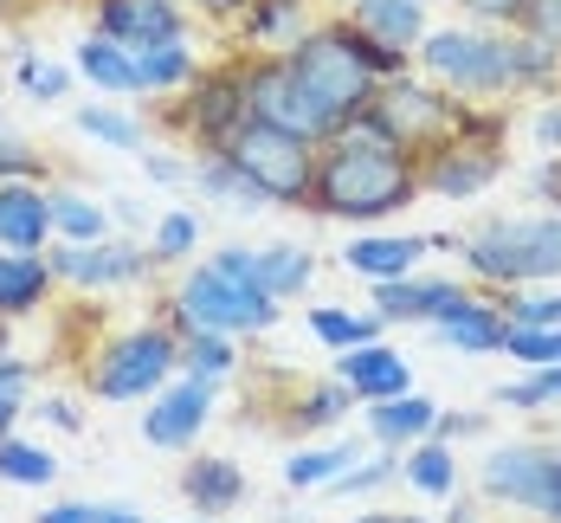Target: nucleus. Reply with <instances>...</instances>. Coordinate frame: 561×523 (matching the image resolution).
I'll use <instances>...</instances> for the list:
<instances>
[{"label": "nucleus", "mask_w": 561, "mask_h": 523, "mask_svg": "<svg viewBox=\"0 0 561 523\" xmlns=\"http://www.w3.org/2000/svg\"><path fill=\"white\" fill-rule=\"evenodd\" d=\"M201 71H207V58L194 53V39L136 46V78H142V98H149V104H169V98H181Z\"/></svg>", "instance_id": "bb28decb"}, {"label": "nucleus", "mask_w": 561, "mask_h": 523, "mask_svg": "<svg viewBox=\"0 0 561 523\" xmlns=\"http://www.w3.org/2000/svg\"><path fill=\"white\" fill-rule=\"evenodd\" d=\"M39 0H0V26H13V20H26Z\"/></svg>", "instance_id": "bf43d9fd"}, {"label": "nucleus", "mask_w": 561, "mask_h": 523, "mask_svg": "<svg viewBox=\"0 0 561 523\" xmlns=\"http://www.w3.org/2000/svg\"><path fill=\"white\" fill-rule=\"evenodd\" d=\"M458 265L484 291L561 285V214H497L458 232Z\"/></svg>", "instance_id": "7ed1b4c3"}, {"label": "nucleus", "mask_w": 561, "mask_h": 523, "mask_svg": "<svg viewBox=\"0 0 561 523\" xmlns=\"http://www.w3.org/2000/svg\"><path fill=\"white\" fill-rule=\"evenodd\" d=\"M232 368H239V337H220V330H194V337H181V375L226 382Z\"/></svg>", "instance_id": "ea45409f"}, {"label": "nucleus", "mask_w": 561, "mask_h": 523, "mask_svg": "<svg viewBox=\"0 0 561 523\" xmlns=\"http://www.w3.org/2000/svg\"><path fill=\"white\" fill-rule=\"evenodd\" d=\"M33 523H98V504H84V498H53Z\"/></svg>", "instance_id": "5fc2aeb1"}, {"label": "nucleus", "mask_w": 561, "mask_h": 523, "mask_svg": "<svg viewBox=\"0 0 561 523\" xmlns=\"http://www.w3.org/2000/svg\"><path fill=\"white\" fill-rule=\"evenodd\" d=\"M478 491L491 504L529 511L536 523H549L561 511V440H510L491 446L478 465Z\"/></svg>", "instance_id": "1a4fd4ad"}, {"label": "nucleus", "mask_w": 561, "mask_h": 523, "mask_svg": "<svg viewBox=\"0 0 561 523\" xmlns=\"http://www.w3.org/2000/svg\"><path fill=\"white\" fill-rule=\"evenodd\" d=\"M142 169H149V181H162V187H187V181H194V162H174V156H162V149H149Z\"/></svg>", "instance_id": "603ef678"}, {"label": "nucleus", "mask_w": 561, "mask_h": 523, "mask_svg": "<svg viewBox=\"0 0 561 523\" xmlns=\"http://www.w3.org/2000/svg\"><path fill=\"white\" fill-rule=\"evenodd\" d=\"M439 523H478V518H471V504L458 498V504H451V511H446V518H439Z\"/></svg>", "instance_id": "052dcab7"}, {"label": "nucleus", "mask_w": 561, "mask_h": 523, "mask_svg": "<svg viewBox=\"0 0 561 523\" xmlns=\"http://www.w3.org/2000/svg\"><path fill=\"white\" fill-rule=\"evenodd\" d=\"M71 123L84 129V136H98V143H111V149H149V129H142V116L116 111V104H78Z\"/></svg>", "instance_id": "58836bf2"}, {"label": "nucleus", "mask_w": 561, "mask_h": 523, "mask_svg": "<svg viewBox=\"0 0 561 523\" xmlns=\"http://www.w3.org/2000/svg\"><path fill=\"white\" fill-rule=\"evenodd\" d=\"M239 65H245V111L259 116V123L290 129V136H304V143H330L342 129V116L323 111V104L304 91V78L284 65V53H239Z\"/></svg>", "instance_id": "9b49d317"}, {"label": "nucleus", "mask_w": 561, "mask_h": 523, "mask_svg": "<svg viewBox=\"0 0 561 523\" xmlns=\"http://www.w3.org/2000/svg\"><path fill=\"white\" fill-rule=\"evenodd\" d=\"M111 207H98L91 194H78V187H53V239H71V246H98V239H111Z\"/></svg>", "instance_id": "473e14b6"}, {"label": "nucleus", "mask_w": 561, "mask_h": 523, "mask_svg": "<svg viewBox=\"0 0 561 523\" xmlns=\"http://www.w3.org/2000/svg\"><path fill=\"white\" fill-rule=\"evenodd\" d=\"M162 123L187 143V156H214V149H226V143L252 123V111H245V65H239V53L226 46V58H214V65H207L181 98H169V104H162Z\"/></svg>", "instance_id": "0eeeda50"}, {"label": "nucleus", "mask_w": 561, "mask_h": 523, "mask_svg": "<svg viewBox=\"0 0 561 523\" xmlns=\"http://www.w3.org/2000/svg\"><path fill=\"white\" fill-rule=\"evenodd\" d=\"M433 252L426 232H381V227H362L348 246H342V272L368 278V285H388V278H407L420 272V259Z\"/></svg>", "instance_id": "aec40b11"}, {"label": "nucleus", "mask_w": 561, "mask_h": 523, "mask_svg": "<svg viewBox=\"0 0 561 523\" xmlns=\"http://www.w3.org/2000/svg\"><path fill=\"white\" fill-rule=\"evenodd\" d=\"M0 181H53V162L33 143H20L13 129H0Z\"/></svg>", "instance_id": "a18cd8bd"}, {"label": "nucleus", "mask_w": 561, "mask_h": 523, "mask_svg": "<svg viewBox=\"0 0 561 523\" xmlns=\"http://www.w3.org/2000/svg\"><path fill=\"white\" fill-rule=\"evenodd\" d=\"M317 20H323L317 0H252L239 13V26L226 33V46L232 53H290Z\"/></svg>", "instance_id": "a211bd4d"}, {"label": "nucleus", "mask_w": 561, "mask_h": 523, "mask_svg": "<svg viewBox=\"0 0 561 523\" xmlns=\"http://www.w3.org/2000/svg\"><path fill=\"white\" fill-rule=\"evenodd\" d=\"M400 523H439V518H400Z\"/></svg>", "instance_id": "e2e57ef3"}, {"label": "nucleus", "mask_w": 561, "mask_h": 523, "mask_svg": "<svg viewBox=\"0 0 561 523\" xmlns=\"http://www.w3.org/2000/svg\"><path fill=\"white\" fill-rule=\"evenodd\" d=\"M317 149L323 143H304V136H290V129H272V123H245L226 149H214V156H226L232 169L245 174L272 207H297V214H310V187H317Z\"/></svg>", "instance_id": "6e6552de"}, {"label": "nucleus", "mask_w": 561, "mask_h": 523, "mask_svg": "<svg viewBox=\"0 0 561 523\" xmlns=\"http://www.w3.org/2000/svg\"><path fill=\"white\" fill-rule=\"evenodd\" d=\"M336 382L355 395L362 407L393 401V395H413V362L381 337V343H355L336 355Z\"/></svg>", "instance_id": "6ab92c4d"}, {"label": "nucleus", "mask_w": 561, "mask_h": 523, "mask_svg": "<svg viewBox=\"0 0 561 523\" xmlns=\"http://www.w3.org/2000/svg\"><path fill=\"white\" fill-rule=\"evenodd\" d=\"M39 420H46V427H58V433H78V427H84V413H78V401H71V395H46V401H39Z\"/></svg>", "instance_id": "864d4df0"}, {"label": "nucleus", "mask_w": 561, "mask_h": 523, "mask_svg": "<svg viewBox=\"0 0 561 523\" xmlns=\"http://www.w3.org/2000/svg\"><path fill=\"white\" fill-rule=\"evenodd\" d=\"M362 420H368V440H375V446H400V453H407L413 440H426V433L439 427V401L413 388V395H393V401H375L368 413H362Z\"/></svg>", "instance_id": "cd10ccee"}, {"label": "nucleus", "mask_w": 561, "mask_h": 523, "mask_svg": "<svg viewBox=\"0 0 561 523\" xmlns=\"http://www.w3.org/2000/svg\"><path fill=\"white\" fill-rule=\"evenodd\" d=\"M194 523H201V518H194Z\"/></svg>", "instance_id": "338daca9"}, {"label": "nucleus", "mask_w": 561, "mask_h": 523, "mask_svg": "<svg viewBox=\"0 0 561 523\" xmlns=\"http://www.w3.org/2000/svg\"><path fill=\"white\" fill-rule=\"evenodd\" d=\"M194 252H201V214H194V207H169V214L149 227V259H156L162 272H181V265H194Z\"/></svg>", "instance_id": "f704fd0d"}, {"label": "nucleus", "mask_w": 561, "mask_h": 523, "mask_svg": "<svg viewBox=\"0 0 561 523\" xmlns=\"http://www.w3.org/2000/svg\"><path fill=\"white\" fill-rule=\"evenodd\" d=\"M214 401H220V382L207 375H174L162 395H149V413L136 420V433L156 446V453H187L201 446V433L214 427Z\"/></svg>", "instance_id": "4468645a"}, {"label": "nucleus", "mask_w": 561, "mask_h": 523, "mask_svg": "<svg viewBox=\"0 0 561 523\" xmlns=\"http://www.w3.org/2000/svg\"><path fill=\"white\" fill-rule=\"evenodd\" d=\"M355 407H362V401H355L336 375H330V382H304V388L290 395V407H284V420H290L297 433H330V427H342Z\"/></svg>", "instance_id": "c85d7f7f"}, {"label": "nucleus", "mask_w": 561, "mask_h": 523, "mask_svg": "<svg viewBox=\"0 0 561 523\" xmlns=\"http://www.w3.org/2000/svg\"><path fill=\"white\" fill-rule=\"evenodd\" d=\"M181 375V337L174 323L156 310L149 323H129L98 337L84 355V395L91 401H149Z\"/></svg>", "instance_id": "20e7f679"}, {"label": "nucleus", "mask_w": 561, "mask_h": 523, "mask_svg": "<svg viewBox=\"0 0 561 523\" xmlns=\"http://www.w3.org/2000/svg\"><path fill=\"white\" fill-rule=\"evenodd\" d=\"M400 465H407V453H400V446H381L375 459H355V465H348L330 491H342V498H368V491H381V485H393V478H400Z\"/></svg>", "instance_id": "79ce46f5"}, {"label": "nucleus", "mask_w": 561, "mask_h": 523, "mask_svg": "<svg viewBox=\"0 0 561 523\" xmlns=\"http://www.w3.org/2000/svg\"><path fill=\"white\" fill-rule=\"evenodd\" d=\"M420 156L388 143L368 116L342 123L336 136L317 149V187H310V214L342 220V227H381L393 214H407L420 201Z\"/></svg>", "instance_id": "f257e3e1"}, {"label": "nucleus", "mask_w": 561, "mask_h": 523, "mask_svg": "<svg viewBox=\"0 0 561 523\" xmlns=\"http://www.w3.org/2000/svg\"><path fill=\"white\" fill-rule=\"evenodd\" d=\"M0 246L13 252L53 246V181H0Z\"/></svg>", "instance_id": "412c9836"}, {"label": "nucleus", "mask_w": 561, "mask_h": 523, "mask_svg": "<svg viewBox=\"0 0 561 523\" xmlns=\"http://www.w3.org/2000/svg\"><path fill=\"white\" fill-rule=\"evenodd\" d=\"M413 65L446 84L458 104H510L516 71H510V26H433L420 39Z\"/></svg>", "instance_id": "39448f33"}, {"label": "nucleus", "mask_w": 561, "mask_h": 523, "mask_svg": "<svg viewBox=\"0 0 561 523\" xmlns=\"http://www.w3.org/2000/svg\"><path fill=\"white\" fill-rule=\"evenodd\" d=\"M0 129H7V123H0Z\"/></svg>", "instance_id": "69168bd1"}, {"label": "nucleus", "mask_w": 561, "mask_h": 523, "mask_svg": "<svg viewBox=\"0 0 561 523\" xmlns=\"http://www.w3.org/2000/svg\"><path fill=\"white\" fill-rule=\"evenodd\" d=\"M510 71H516V98L529 91V98H549L561 91V58L542 46V39H529L523 26H510Z\"/></svg>", "instance_id": "c9c22d12"}, {"label": "nucleus", "mask_w": 561, "mask_h": 523, "mask_svg": "<svg viewBox=\"0 0 561 523\" xmlns=\"http://www.w3.org/2000/svg\"><path fill=\"white\" fill-rule=\"evenodd\" d=\"M26 395H33V362H26V355H13V349H0V440L20 427Z\"/></svg>", "instance_id": "37998d69"}, {"label": "nucleus", "mask_w": 561, "mask_h": 523, "mask_svg": "<svg viewBox=\"0 0 561 523\" xmlns=\"http://www.w3.org/2000/svg\"><path fill=\"white\" fill-rule=\"evenodd\" d=\"M245 465L239 459H220V453H194V459L181 465V498L201 511V518H226V511H239L245 504Z\"/></svg>", "instance_id": "393cba45"}, {"label": "nucleus", "mask_w": 561, "mask_h": 523, "mask_svg": "<svg viewBox=\"0 0 561 523\" xmlns=\"http://www.w3.org/2000/svg\"><path fill=\"white\" fill-rule=\"evenodd\" d=\"M58 478V453L53 446H33L20 433L0 440V485H20V491H53Z\"/></svg>", "instance_id": "e433bc0d"}, {"label": "nucleus", "mask_w": 561, "mask_h": 523, "mask_svg": "<svg viewBox=\"0 0 561 523\" xmlns=\"http://www.w3.org/2000/svg\"><path fill=\"white\" fill-rule=\"evenodd\" d=\"M304 323H310V337L330 349V355H342V349H355V343H381V337H388V323H381L375 310H342V304H317V310H304Z\"/></svg>", "instance_id": "7c9ffc66"}, {"label": "nucleus", "mask_w": 561, "mask_h": 523, "mask_svg": "<svg viewBox=\"0 0 561 523\" xmlns=\"http://www.w3.org/2000/svg\"><path fill=\"white\" fill-rule=\"evenodd\" d=\"M342 20H355L368 39H381L393 53H420V39L433 33V20H426V0H342L336 7Z\"/></svg>", "instance_id": "5701e85b"}, {"label": "nucleus", "mask_w": 561, "mask_h": 523, "mask_svg": "<svg viewBox=\"0 0 561 523\" xmlns=\"http://www.w3.org/2000/svg\"><path fill=\"white\" fill-rule=\"evenodd\" d=\"M529 136L542 143V156H561V91H549V98L529 111Z\"/></svg>", "instance_id": "8fccbe9b"}, {"label": "nucleus", "mask_w": 561, "mask_h": 523, "mask_svg": "<svg viewBox=\"0 0 561 523\" xmlns=\"http://www.w3.org/2000/svg\"><path fill=\"white\" fill-rule=\"evenodd\" d=\"M400 478L420 491V498H458V446L446 440H413L407 446V465H400Z\"/></svg>", "instance_id": "c756f323"}, {"label": "nucleus", "mask_w": 561, "mask_h": 523, "mask_svg": "<svg viewBox=\"0 0 561 523\" xmlns=\"http://www.w3.org/2000/svg\"><path fill=\"white\" fill-rule=\"evenodd\" d=\"M13 78H20V91L33 98V104H65L71 98V65H58V58H39V53H20L13 58Z\"/></svg>", "instance_id": "a19ab883"}, {"label": "nucleus", "mask_w": 561, "mask_h": 523, "mask_svg": "<svg viewBox=\"0 0 561 523\" xmlns=\"http://www.w3.org/2000/svg\"><path fill=\"white\" fill-rule=\"evenodd\" d=\"M426 330L465 355H504V310H497V291L484 285H465Z\"/></svg>", "instance_id": "f3484780"}, {"label": "nucleus", "mask_w": 561, "mask_h": 523, "mask_svg": "<svg viewBox=\"0 0 561 523\" xmlns=\"http://www.w3.org/2000/svg\"><path fill=\"white\" fill-rule=\"evenodd\" d=\"M478 433H491V413H471V407H439V427H433V440H478Z\"/></svg>", "instance_id": "de8ad7c7"}, {"label": "nucleus", "mask_w": 561, "mask_h": 523, "mask_svg": "<svg viewBox=\"0 0 561 523\" xmlns=\"http://www.w3.org/2000/svg\"><path fill=\"white\" fill-rule=\"evenodd\" d=\"M71 71L98 91V98H142V78H136V53L116 46L104 33H84L71 46Z\"/></svg>", "instance_id": "a878e982"}, {"label": "nucleus", "mask_w": 561, "mask_h": 523, "mask_svg": "<svg viewBox=\"0 0 561 523\" xmlns=\"http://www.w3.org/2000/svg\"><path fill=\"white\" fill-rule=\"evenodd\" d=\"M53 265H46V252H13V246H0V323H26V317H39L46 304H53Z\"/></svg>", "instance_id": "b1692460"}, {"label": "nucleus", "mask_w": 561, "mask_h": 523, "mask_svg": "<svg viewBox=\"0 0 561 523\" xmlns=\"http://www.w3.org/2000/svg\"><path fill=\"white\" fill-rule=\"evenodd\" d=\"M451 7H458L471 26H516L529 0H451Z\"/></svg>", "instance_id": "09e8293b"}, {"label": "nucleus", "mask_w": 561, "mask_h": 523, "mask_svg": "<svg viewBox=\"0 0 561 523\" xmlns=\"http://www.w3.org/2000/svg\"><path fill=\"white\" fill-rule=\"evenodd\" d=\"M529 187H536V194H542V201L561 214V156H542V162H536V174H529Z\"/></svg>", "instance_id": "6e6d98bb"}, {"label": "nucleus", "mask_w": 561, "mask_h": 523, "mask_svg": "<svg viewBox=\"0 0 561 523\" xmlns=\"http://www.w3.org/2000/svg\"><path fill=\"white\" fill-rule=\"evenodd\" d=\"M504 169H510L504 143H471V136L451 129L446 143H433V149L420 156V187H426L433 201H478L484 187L504 181Z\"/></svg>", "instance_id": "ddd939ff"}, {"label": "nucleus", "mask_w": 561, "mask_h": 523, "mask_svg": "<svg viewBox=\"0 0 561 523\" xmlns=\"http://www.w3.org/2000/svg\"><path fill=\"white\" fill-rule=\"evenodd\" d=\"M91 33L136 53L162 39H194V13L181 0H91Z\"/></svg>", "instance_id": "dca6fc26"}, {"label": "nucleus", "mask_w": 561, "mask_h": 523, "mask_svg": "<svg viewBox=\"0 0 561 523\" xmlns=\"http://www.w3.org/2000/svg\"><path fill=\"white\" fill-rule=\"evenodd\" d=\"M46 265H53L58 285L71 291H123V285H142L149 272H162L149 259V239H98V246H71V239H53L46 246Z\"/></svg>", "instance_id": "f8f14e48"}, {"label": "nucleus", "mask_w": 561, "mask_h": 523, "mask_svg": "<svg viewBox=\"0 0 561 523\" xmlns=\"http://www.w3.org/2000/svg\"><path fill=\"white\" fill-rule=\"evenodd\" d=\"M375 291V317L381 323H433L451 297L465 291V278H433V272H407V278H388V285H368Z\"/></svg>", "instance_id": "4be33fe9"}, {"label": "nucleus", "mask_w": 561, "mask_h": 523, "mask_svg": "<svg viewBox=\"0 0 561 523\" xmlns=\"http://www.w3.org/2000/svg\"><path fill=\"white\" fill-rule=\"evenodd\" d=\"M98 523H149V518L129 511V504H98Z\"/></svg>", "instance_id": "13d9d810"}, {"label": "nucleus", "mask_w": 561, "mask_h": 523, "mask_svg": "<svg viewBox=\"0 0 561 523\" xmlns=\"http://www.w3.org/2000/svg\"><path fill=\"white\" fill-rule=\"evenodd\" d=\"M458 98H451L446 84H433L420 65L413 71H400V78H381V91H375V104H368V123L400 143V149H413V156H426L433 143H446L451 123H458Z\"/></svg>", "instance_id": "9d476101"}, {"label": "nucleus", "mask_w": 561, "mask_h": 523, "mask_svg": "<svg viewBox=\"0 0 561 523\" xmlns=\"http://www.w3.org/2000/svg\"><path fill=\"white\" fill-rule=\"evenodd\" d=\"M355 459H362V453H355L348 440H336V446H297V453L284 459V485H290V491H330Z\"/></svg>", "instance_id": "72a5a7b5"}, {"label": "nucleus", "mask_w": 561, "mask_h": 523, "mask_svg": "<svg viewBox=\"0 0 561 523\" xmlns=\"http://www.w3.org/2000/svg\"><path fill=\"white\" fill-rule=\"evenodd\" d=\"M549 523H561V511H556V518H549Z\"/></svg>", "instance_id": "0e129e2a"}, {"label": "nucleus", "mask_w": 561, "mask_h": 523, "mask_svg": "<svg viewBox=\"0 0 561 523\" xmlns=\"http://www.w3.org/2000/svg\"><path fill=\"white\" fill-rule=\"evenodd\" d=\"M536 375V388H542V407L561 401V362H549V368H529Z\"/></svg>", "instance_id": "4d7b16f0"}, {"label": "nucleus", "mask_w": 561, "mask_h": 523, "mask_svg": "<svg viewBox=\"0 0 561 523\" xmlns=\"http://www.w3.org/2000/svg\"><path fill=\"white\" fill-rule=\"evenodd\" d=\"M214 265H220L232 285L245 291H265V297H278V304H290V297H304V291L317 285V259L304 252V246H220L214 252Z\"/></svg>", "instance_id": "2eb2a0df"}, {"label": "nucleus", "mask_w": 561, "mask_h": 523, "mask_svg": "<svg viewBox=\"0 0 561 523\" xmlns=\"http://www.w3.org/2000/svg\"><path fill=\"white\" fill-rule=\"evenodd\" d=\"M504 330H561V285H516L497 291Z\"/></svg>", "instance_id": "4c0bfd02"}, {"label": "nucleus", "mask_w": 561, "mask_h": 523, "mask_svg": "<svg viewBox=\"0 0 561 523\" xmlns=\"http://www.w3.org/2000/svg\"><path fill=\"white\" fill-rule=\"evenodd\" d=\"M504 355L516 368H549L561 362V330H504Z\"/></svg>", "instance_id": "c03bdc74"}, {"label": "nucleus", "mask_w": 561, "mask_h": 523, "mask_svg": "<svg viewBox=\"0 0 561 523\" xmlns=\"http://www.w3.org/2000/svg\"><path fill=\"white\" fill-rule=\"evenodd\" d=\"M516 26H523L529 39H542V46H549V53L561 58V0H529Z\"/></svg>", "instance_id": "49530a36"}, {"label": "nucleus", "mask_w": 561, "mask_h": 523, "mask_svg": "<svg viewBox=\"0 0 561 523\" xmlns=\"http://www.w3.org/2000/svg\"><path fill=\"white\" fill-rule=\"evenodd\" d=\"M181 7H187L201 26H214V33H232V26H239V13H245L252 0H181Z\"/></svg>", "instance_id": "3c124183"}, {"label": "nucleus", "mask_w": 561, "mask_h": 523, "mask_svg": "<svg viewBox=\"0 0 561 523\" xmlns=\"http://www.w3.org/2000/svg\"><path fill=\"white\" fill-rule=\"evenodd\" d=\"M284 65L304 78V91L323 104V111H336L342 123H355V116H368L375 104V91H381V78H400V71H413V58L381 46V39H368L355 20H342V13H323L290 53Z\"/></svg>", "instance_id": "f03ea898"}, {"label": "nucleus", "mask_w": 561, "mask_h": 523, "mask_svg": "<svg viewBox=\"0 0 561 523\" xmlns=\"http://www.w3.org/2000/svg\"><path fill=\"white\" fill-rule=\"evenodd\" d=\"M355 523H400V511H368V518H355Z\"/></svg>", "instance_id": "680f3d73"}, {"label": "nucleus", "mask_w": 561, "mask_h": 523, "mask_svg": "<svg viewBox=\"0 0 561 523\" xmlns=\"http://www.w3.org/2000/svg\"><path fill=\"white\" fill-rule=\"evenodd\" d=\"M162 317L174 323V337H194V330H220V337H265V330H278L284 304H278V297H265V291L232 285L214 259H201V265H181L174 291L162 297Z\"/></svg>", "instance_id": "423d86ee"}, {"label": "nucleus", "mask_w": 561, "mask_h": 523, "mask_svg": "<svg viewBox=\"0 0 561 523\" xmlns=\"http://www.w3.org/2000/svg\"><path fill=\"white\" fill-rule=\"evenodd\" d=\"M187 187H201V201H220L232 214H265V207H272L226 156H194V181H187Z\"/></svg>", "instance_id": "2f4dec72"}]
</instances>
